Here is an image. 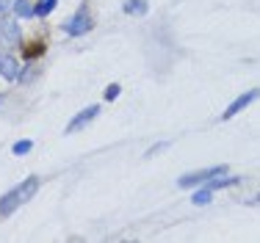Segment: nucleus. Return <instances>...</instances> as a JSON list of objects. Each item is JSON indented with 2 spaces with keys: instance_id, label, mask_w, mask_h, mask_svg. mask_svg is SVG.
I'll return each instance as SVG.
<instances>
[{
  "instance_id": "4",
  "label": "nucleus",
  "mask_w": 260,
  "mask_h": 243,
  "mask_svg": "<svg viewBox=\"0 0 260 243\" xmlns=\"http://www.w3.org/2000/svg\"><path fill=\"white\" fill-rule=\"evenodd\" d=\"M255 99H260V89H252V91H246V94H241L238 99H233V102L227 105V111L221 114V119H233L235 114H241V111H244L246 105H252Z\"/></svg>"
},
{
  "instance_id": "14",
  "label": "nucleus",
  "mask_w": 260,
  "mask_h": 243,
  "mask_svg": "<svg viewBox=\"0 0 260 243\" xmlns=\"http://www.w3.org/2000/svg\"><path fill=\"white\" fill-rule=\"evenodd\" d=\"M119 91H122L119 86H116V83H111L108 89H105V99H116V97H119Z\"/></svg>"
},
{
  "instance_id": "9",
  "label": "nucleus",
  "mask_w": 260,
  "mask_h": 243,
  "mask_svg": "<svg viewBox=\"0 0 260 243\" xmlns=\"http://www.w3.org/2000/svg\"><path fill=\"white\" fill-rule=\"evenodd\" d=\"M122 9H125V14L139 17V14H147V9H150V6H147V0H127Z\"/></svg>"
},
{
  "instance_id": "11",
  "label": "nucleus",
  "mask_w": 260,
  "mask_h": 243,
  "mask_svg": "<svg viewBox=\"0 0 260 243\" xmlns=\"http://www.w3.org/2000/svg\"><path fill=\"white\" fill-rule=\"evenodd\" d=\"M55 3H58V0H39V3H36V17H47L55 9Z\"/></svg>"
},
{
  "instance_id": "3",
  "label": "nucleus",
  "mask_w": 260,
  "mask_h": 243,
  "mask_svg": "<svg viewBox=\"0 0 260 243\" xmlns=\"http://www.w3.org/2000/svg\"><path fill=\"white\" fill-rule=\"evenodd\" d=\"M64 30L70 36H83L91 30V17H89V9L86 6H80V9L75 11V14L70 17V20L64 22Z\"/></svg>"
},
{
  "instance_id": "10",
  "label": "nucleus",
  "mask_w": 260,
  "mask_h": 243,
  "mask_svg": "<svg viewBox=\"0 0 260 243\" xmlns=\"http://www.w3.org/2000/svg\"><path fill=\"white\" fill-rule=\"evenodd\" d=\"M235 183H238L235 177H224V174H219V180H210L208 188L210 191H219V188H230V185H235Z\"/></svg>"
},
{
  "instance_id": "7",
  "label": "nucleus",
  "mask_w": 260,
  "mask_h": 243,
  "mask_svg": "<svg viewBox=\"0 0 260 243\" xmlns=\"http://www.w3.org/2000/svg\"><path fill=\"white\" fill-rule=\"evenodd\" d=\"M0 75H3L6 80H17V78H20V64H17L14 55L0 53Z\"/></svg>"
},
{
  "instance_id": "16",
  "label": "nucleus",
  "mask_w": 260,
  "mask_h": 243,
  "mask_svg": "<svg viewBox=\"0 0 260 243\" xmlns=\"http://www.w3.org/2000/svg\"><path fill=\"white\" fill-rule=\"evenodd\" d=\"M257 199H260V196H257Z\"/></svg>"
},
{
  "instance_id": "12",
  "label": "nucleus",
  "mask_w": 260,
  "mask_h": 243,
  "mask_svg": "<svg viewBox=\"0 0 260 243\" xmlns=\"http://www.w3.org/2000/svg\"><path fill=\"white\" fill-rule=\"evenodd\" d=\"M210 196H213V191H210V188H202V191H197V194H194V199H191V202H194V204H208Z\"/></svg>"
},
{
  "instance_id": "15",
  "label": "nucleus",
  "mask_w": 260,
  "mask_h": 243,
  "mask_svg": "<svg viewBox=\"0 0 260 243\" xmlns=\"http://www.w3.org/2000/svg\"><path fill=\"white\" fill-rule=\"evenodd\" d=\"M14 3H17V0H0V14L11 11V9H14Z\"/></svg>"
},
{
  "instance_id": "6",
  "label": "nucleus",
  "mask_w": 260,
  "mask_h": 243,
  "mask_svg": "<svg viewBox=\"0 0 260 243\" xmlns=\"http://www.w3.org/2000/svg\"><path fill=\"white\" fill-rule=\"evenodd\" d=\"M0 42L9 47L20 45V25H14L11 20H0Z\"/></svg>"
},
{
  "instance_id": "8",
  "label": "nucleus",
  "mask_w": 260,
  "mask_h": 243,
  "mask_svg": "<svg viewBox=\"0 0 260 243\" xmlns=\"http://www.w3.org/2000/svg\"><path fill=\"white\" fill-rule=\"evenodd\" d=\"M14 14L20 17V20H28V17L36 14V6H30V0H17V3H14Z\"/></svg>"
},
{
  "instance_id": "5",
  "label": "nucleus",
  "mask_w": 260,
  "mask_h": 243,
  "mask_svg": "<svg viewBox=\"0 0 260 243\" xmlns=\"http://www.w3.org/2000/svg\"><path fill=\"white\" fill-rule=\"evenodd\" d=\"M97 114H100V105H89V108H83V111H80V114L75 116V119L67 124V133H78V130H83Z\"/></svg>"
},
{
  "instance_id": "1",
  "label": "nucleus",
  "mask_w": 260,
  "mask_h": 243,
  "mask_svg": "<svg viewBox=\"0 0 260 243\" xmlns=\"http://www.w3.org/2000/svg\"><path fill=\"white\" fill-rule=\"evenodd\" d=\"M36 188H39V177L22 180V183L17 185L14 191H9V194L0 199V216H3V219H6V216H11L17 207H20V204H25L28 199L36 194Z\"/></svg>"
},
{
  "instance_id": "13",
  "label": "nucleus",
  "mask_w": 260,
  "mask_h": 243,
  "mask_svg": "<svg viewBox=\"0 0 260 243\" xmlns=\"http://www.w3.org/2000/svg\"><path fill=\"white\" fill-rule=\"evenodd\" d=\"M30 149H34V144H30V141H17V144L11 147V152H14V155H28Z\"/></svg>"
},
{
  "instance_id": "2",
  "label": "nucleus",
  "mask_w": 260,
  "mask_h": 243,
  "mask_svg": "<svg viewBox=\"0 0 260 243\" xmlns=\"http://www.w3.org/2000/svg\"><path fill=\"white\" fill-rule=\"evenodd\" d=\"M224 171H227V166H210V169L188 171V174H183V177L177 180V185H180V188H194V185L205 183V180H213V177H219V174H224Z\"/></svg>"
}]
</instances>
